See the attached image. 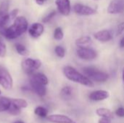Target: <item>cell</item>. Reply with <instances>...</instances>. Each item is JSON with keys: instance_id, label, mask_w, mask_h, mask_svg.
Listing matches in <instances>:
<instances>
[{"instance_id": "obj_1", "label": "cell", "mask_w": 124, "mask_h": 123, "mask_svg": "<svg viewBox=\"0 0 124 123\" xmlns=\"http://www.w3.org/2000/svg\"><path fill=\"white\" fill-rule=\"evenodd\" d=\"M28 27V22L23 16H18L15 18L13 24L8 28H1L0 35L7 39H15L26 32Z\"/></svg>"}, {"instance_id": "obj_2", "label": "cell", "mask_w": 124, "mask_h": 123, "mask_svg": "<svg viewBox=\"0 0 124 123\" xmlns=\"http://www.w3.org/2000/svg\"><path fill=\"white\" fill-rule=\"evenodd\" d=\"M62 71L65 78L72 82L80 83L87 87H94V86L92 80H90L85 75H83L81 72H79L72 66H65Z\"/></svg>"}, {"instance_id": "obj_3", "label": "cell", "mask_w": 124, "mask_h": 123, "mask_svg": "<svg viewBox=\"0 0 124 123\" xmlns=\"http://www.w3.org/2000/svg\"><path fill=\"white\" fill-rule=\"evenodd\" d=\"M84 75L90 80L97 83H104L109 78V75L94 67H85L83 68Z\"/></svg>"}, {"instance_id": "obj_4", "label": "cell", "mask_w": 124, "mask_h": 123, "mask_svg": "<svg viewBox=\"0 0 124 123\" xmlns=\"http://www.w3.org/2000/svg\"><path fill=\"white\" fill-rule=\"evenodd\" d=\"M41 66V62L39 59L27 58L22 62V68L28 75H31L35 71L39 70Z\"/></svg>"}, {"instance_id": "obj_5", "label": "cell", "mask_w": 124, "mask_h": 123, "mask_svg": "<svg viewBox=\"0 0 124 123\" xmlns=\"http://www.w3.org/2000/svg\"><path fill=\"white\" fill-rule=\"evenodd\" d=\"M0 85L6 90H10L13 86V80L7 69L0 65Z\"/></svg>"}, {"instance_id": "obj_6", "label": "cell", "mask_w": 124, "mask_h": 123, "mask_svg": "<svg viewBox=\"0 0 124 123\" xmlns=\"http://www.w3.org/2000/svg\"><path fill=\"white\" fill-rule=\"evenodd\" d=\"M76 54L80 59L86 61L93 60L97 56L96 51L90 47H78Z\"/></svg>"}, {"instance_id": "obj_7", "label": "cell", "mask_w": 124, "mask_h": 123, "mask_svg": "<svg viewBox=\"0 0 124 123\" xmlns=\"http://www.w3.org/2000/svg\"><path fill=\"white\" fill-rule=\"evenodd\" d=\"M109 14H117L124 12V0H112L107 9Z\"/></svg>"}, {"instance_id": "obj_8", "label": "cell", "mask_w": 124, "mask_h": 123, "mask_svg": "<svg viewBox=\"0 0 124 123\" xmlns=\"http://www.w3.org/2000/svg\"><path fill=\"white\" fill-rule=\"evenodd\" d=\"M73 11L76 14L84 16H90L97 13V11L92 7L79 3L76 4L73 6Z\"/></svg>"}, {"instance_id": "obj_9", "label": "cell", "mask_w": 124, "mask_h": 123, "mask_svg": "<svg viewBox=\"0 0 124 123\" xmlns=\"http://www.w3.org/2000/svg\"><path fill=\"white\" fill-rule=\"evenodd\" d=\"M58 12L63 16H68L71 12L70 0H55Z\"/></svg>"}, {"instance_id": "obj_10", "label": "cell", "mask_w": 124, "mask_h": 123, "mask_svg": "<svg viewBox=\"0 0 124 123\" xmlns=\"http://www.w3.org/2000/svg\"><path fill=\"white\" fill-rule=\"evenodd\" d=\"M30 85L32 90L39 96L43 97L46 94V86L36 81V80L30 78Z\"/></svg>"}, {"instance_id": "obj_11", "label": "cell", "mask_w": 124, "mask_h": 123, "mask_svg": "<svg viewBox=\"0 0 124 123\" xmlns=\"http://www.w3.org/2000/svg\"><path fill=\"white\" fill-rule=\"evenodd\" d=\"M44 30V27L43 24L40 22H34L28 28V33L30 36L33 38H37L40 37Z\"/></svg>"}, {"instance_id": "obj_12", "label": "cell", "mask_w": 124, "mask_h": 123, "mask_svg": "<svg viewBox=\"0 0 124 123\" xmlns=\"http://www.w3.org/2000/svg\"><path fill=\"white\" fill-rule=\"evenodd\" d=\"M46 120L52 123H76L69 117L62 115H52L47 116Z\"/></svg>"}, {"instance_id": "obj_13", "label": "cell", "mask_w": 124, "mask_h": 123, "mask_svg": "<svg viewBox=\"0 0 124 123\" xmlns=\"http://www.w3.org/2000/svg\"><path fill=\"white\" fill-rule=\"evenodd\" d=\"M94 38L102 43H106L110 41L113 38V36L108 30H100L94 34Z\"/></svg>"}, {"instance_id": "obj_14", "label": "cell", "mask_w": 124, "mask_h": 123, "mask_svg": "<svg viewBox=\"0 0 124 123\" xmlns=\"http://www.w3.org/2000/svg\"><path fill=\"white\" fill-rule=\"evenodd\" d=\"M109 96H110V94L108 91L104 90H98L92 92L89 94V99L92 101H103L105 99H107L108 98H109Z\"/></svg>"}, {"instance_id": "obj_15", "label": "cell", "mask_w": 124, "mask_h": 123, "mask_svg": "<svg viewBox=\"0 0 124 123\" xmlns=\"http://www.w3.org/2000/svg\"><path fill=\"white\" fill-rule=\"evenodd\" d=\"M92 38L89 36H83L76 40V45L78 47H89L92 44Z\"/></svg>"}, {"instance_id": "obj_16", "label": "cell", "mask_w": 124, "mask_h": 123, "mask_svg": "<svg viewBox=\"0 0 124 123\" xmlns=\"http://www.w3.org/2000/svg\"><path fill=\"white\" fill-rule=\"evenodd\" d=\"M30 78L36 80V81H38L45 86H46L49 83V80H48L47 77L41 72H33V74H31L30 75Z\"/></svg>"}, {"instance_id": "obj_17", "label": "cell", "mask_w": 124, "mask_h": 123, "mask_svg": "<svg viewBox=\"0 0 124 123\" xmlns=\"http://www.w3.org/2000/svg\"><path fill=\"white\" fill-rule=\"evenodd\" d=\"M11 99L5 96H0V112L8 111L11 106Z\"/></svg>"}, {"instance_id": "obj_18", "label": "cell", "mask_w": 124, "mask_h": 123, "mask_svg": "<svg viewBox=\"0 0 124 123\" xmlns=\"http://www.w3.org/2000/svg\"><path fill=\"white\" fill-rule=\"evenodd\" d=\"M72 94H73V89L70 86H65L62 88L60 91V96L61 98L65 101L70 100L72 98Z\"/></svg>"}, {"instance_id": "obj_19", "label": "cell", "mask_w": 124, "mask_h": 123, "mask_svg": "<svg viewBox=\"0 0 124 123\" xmlns=\"http://www.w3.org/2000/svg\"><path fill=\"white\" fill-rule=\"evenodd\" d=\"M96 113L100 117H106L109 119H113V112L110 109L106 108H99L97 109Z\"/></svg>"}, {"instance_id": "obj_20", "label": "cell", "mask_w": 124, "mask_h": 123, "mask_svg": "<svg viewBox=\"0 0 124 123\" xmlns=\"http://www.w3.org/2000/svg\"><path fill=\"white\" fill-rule=\"evenodd\" d=\"M15 50L17 52L18 54L21 55V56H28L29 54V51L27 49V48L22 43H17L15 44Z\"/></svg>"}, {"instance_id": "obj_21", "label": "cell", "mask_w": 124, "mask_h": 123, "mask_svg": "<svg viewBox=\"0 0 124 123\" xmlns=\"http://www.w3.org/2000/svg\"><path fill=\"white\" fill-rule=\"evenodd\" d=\"M34 114L41 118H45L47 117L48 115V110L41 106H39L37 107H36L35 110H34Z\"/></svg>"}, {"instance_id": "obj_22", "label": "cell", "mask_w": 124, "mask_h": 123, "mask_svg": "<svg viewBox=\"0 0 124 123\" xmlns=\"http://www.w3.org/2000/svg\"><path fill=\"white\" fill-rule=\"evenodd\" d=\"M11 101L20 109H23L28 107L27 101L23 99H11Z\"/></svg>"}, {"instance_id": "obj_23", "label": "cell", "mask_w": 124, "mask_h": 123, "mask_svg": "<svg viewBox=\"0 0 124 123\" xmlns=\"http://www.w3.org/2000/svg\"><path fill=\"white\" fill-rule=\"evenodd\" d=\"M53 36H54V38L56 41H61L64 37V33H63V31H62V28H60V27L56 28L54 31Z\"/></svg>"}, {"instance_id": "obj_24", "label": "cell", "mask_w": 124, "mask_h": 123, "mask_svg": "<svg viewBox=\"0 0 124 123\" xmlns=\"http://www.w3.org/2000/svg\"><path fill=\"white\" fill-rule=\"evenodd\" d=\"M6 53H7V46L2 36L0 35V57H4Z\"/></svg>"}, {"instance_id": "obj_25", "label": "cell", "mask_w": 124, "mask_h": 123, "mask_svg": "<svg viewBox=\"0 0 124 123\" xmlns=\"http://www.w3.org/2000/svg\"><path fill=\"white\" fill-rule=\"evenodd\" d=\"M10 20L9 14H3L0 13V28L5 27V25L8 22V21Z\"/></svg>"}, {"instance_id": "obj_26", "label": "cell", "mask_w": 124, "mask_h": 123, "mask_svg": "<svg viewBox=\"0 0 124 123\" xmlns=\"http://www.w3.org/2000/svg\"><path fill=\"white\" fill-rule=\"evenodd\" d=\"M9 3L8 1H4L0 4V13L8 14Z\"/></svg>"}, {"instance_id": "obj_27", "label": "cell", "mask_w": 124, "mask_h": 123, "mask_svg": "<svg viewBox=\"0 0 124 123\" xmlns=\"http://www.w3.org/2000/svg\"><path fill=\"white\" fill-rule=\"evenodd\" d=\"M54 52L56 55L60 58H63L65 56V50L61 46H57L54 49Z\"/></svg>"}, {"instance_id": "obj_28", "label": "cell", "mask_w": 124, "mask_h": 123, "mask_svg": "<svg viewBox=\"0 0 124 123\" xmlns=\"http://www.w3.org/2000/svg\"><path fill=\"white\" fill-rule=\"evenodd\" d=\"M20 109H21L18 108L17 107H16L15 104L12 103L9 109H8V112L12 115H19L20 114Z\"/></svg>"}, {"instance_id": "obj_29", "label": "cell", "mask_w": 124, "mask_h": 123, "mask_svg": "<svg viewBox=\"0 0 124 123\" xmlns=\"http://www.w3.org/2000/svg\"><path fill=\"white\" fill-rule=\"evenodd\" d=\"M57 14V12L55 10H52L51 11L49 14H47L45 17H44V18L42 19V22L44 23H46V22H49L51 20H52L54 18V17Z\"/></svg>"}, {"instance_id": "obj_30", "label": "cell", "mask_w": 124, "mask_h": 123, "mask_svg": "<svg viewBox=\"0 0 124 123\" xmlns=\"http://www.w3.org/2000/svg\"><path fill=\"white\" fill-rule=\"evenodd\" d=\"M124 32V22L119 23L116 28V36H120Z\"/></svg>"}, {"instance_id": "obj_31", "label": "cell", "mask_w": 124, "mask_h": 123, "mask_svg": "<svg viewBox=\"0 0 124 123\" xmlns=\"http://www.w3.org/2000/svg\"><path fill=\"white\" fill-rule=\"evenodd\" d=\"M116 114L117 116L120 117H124V107H119L116 109Z\"/></svg>"}, {"instance_id": "obj_32", "label": "cell", "mask_w": 124, "mask_h": 123, "mask_svg": "<svg viewBox=\"0 0 124 123\" xmlns=\"http://www.w3.org/2000/svg\"><path fill=\"white\" fill-rule=\"evenodd\" d=\"M17 12H18V10H17V9H13V10H12V11L10 13H9L10 19H15V18L17 17Z\"/></svg>"}, {"instance_id": "obj_33", "label": "cell", "mask_w": 124, "mask_h": 123, "mask_svg": "<svg viewBox=\"0 0 124 123\" xmlns=\"http://www.w3.org/2000/svg\"><path fill=\"white\" fill-rule=\"evenodd\" d=\"M110 120L111 119L106 118V117H101L99 120L98 123H110Z\"/></svg>"}, {"instance_id": "obj_34", "label": "cell", "mask_w": 124, "mask_h": 123, "mask_svg": "<svg viewBox=\"0 0 124 123\" xmlns=\"http://www.w3.org/2000/svg\"><path fill=\"white\" fill-rule=\"evenodd\" d=\"M36 1V3L39 5H42L44 4V2H46L47 0H35Z\"/></svg>"}, {"instance_id": "obj_35", "label": "cell", "mask_w": 124, "mask_h": 123, "mask_svg": "<svg viewBox=\"0 0 124 123\" xmlns=\"http://www.w3.org/2000/svg\"><path fill=\"white\" fill-rule=\"evenodd\" d=\"M120 47L124 48V36H123V38L120 41Z\"/></svg>"}, {"instance_id": "obj_36", "label": "cell", "mask_w": 124, "mask_h": 123, "mask_svg": "<svg viewBox=\"0 0 124 123\" xmlns=\"http://www.w3.org/2000/svg\"><path fill=\"white\" fill-rule=\"evenodd\" d=\"M122 78H123V81L124 83V67L123 68V70H122Z\"/></svg>"}, {"instance_id": "obj_37", "label": "cell", "mask_w": 124, "mask_h": 123, "mask_svg": "<svg viewBox=\"0 0 124 123\" xmlns=\"http://www.w3.org/2000/svg\"><path fill=\"white\" fill-rule=\"evenodd\" d=\"M14 123H24V122H23V121H20V120H17V121L15 122Z\"/></svg>"}, {"instance_id": "obj_38", "label": "cell", "mask_w": 124, "mask_h": 123, "mask_svg": "<svg viewBox=\"0 0 124 123\" xmlns=\"http://www.w3.org/2000/svg\"><path fill=\"white\" fill-rule=\"evenodd\" d=\"M0 94H1V91H0Z\"/></svg>"}]
</instances>
